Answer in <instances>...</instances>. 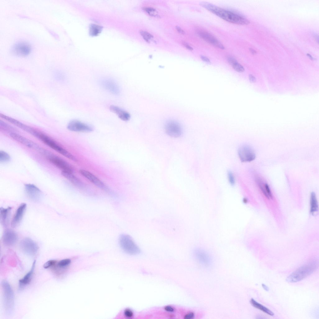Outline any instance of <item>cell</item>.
Returning <instances> with one entry per match:
<instances>
[{"instance_id": "obj_26", "label": "cell", "mask_w": 319, "mask_h": 319, "mask_svg": "<svg viewBox=\"0 0 319 319\" xmlns=\"http://www.w3.org/2000/svg\"><path fill=\"white\" fill-rule=\"evenodd\" d=\"M259 185L260 189L263 193L268 198H272V194L270 188L268 185L267 183H264L260 182V180H258Z\"/></svg>"}, {"instance_id": "obj_40", "label": "cell", "mask_w": 319, "mask_h": 319, "mask_svg": "<svg viewBox=\"0 0 319 319\" xmlns=\"http://www.w3.org/2000/svg\"><path fill=\"white\" fill-rule=\"evenodd\" d=\"M164 309L165 311L170 312H172L174 311V308L171 306L168 305L164 307Z\"/></svg>"}, {"instance_id": "obj_2", "label": "cell", "mask_w": 319, "mask_h": 319, "mask_svg": "<svg viewBox=\"0 0 319 319\" xmlns=\"http://www.w3.org/2000/svg\"><path fill=\"white\" fill-rule=\"evenodd\" d=\"M318 261H310L300 267L288 276L286 279L287 282L294 283L299 282L313 273L317 269Z\"/></svg>"}, {"instance_id": "obj_45", "label": "cell", "mask_w": 319, "mask_h": 319, "mask_svg": "<svg viewBox=\"0 0 319 319\" xmlns=\"http://www.w3.org/2000/svg\"><path fill=\"white\" fill-rule=\"evenodd\" d=\"M262 286L263 289L266 291H268L269 290V288L264 283L262 284Z\"/></svg>"}, {"instance_id": "obj_22", "label": "cell", "mask_w": 319, "mask_h": 319, "mask_svg": "<svg viewBox=\"0 0 319 319\" xmlns=\"http://www.w3.org/2000/svg\"><path fill=\"white\" fill-rule=\"evenodd\" d=\"M110 110L112 112L116 114L118 117L122 121H128L130 118L129 113L120 107L114 105L110 107Z\"/></svg>"}, {"instance_id": "obj_23", "label": "cell", "mask_w": 319, "mask_h": 319, "mask_svg": "<svg viewBox=\"0 0 319 319\" xmlns=\"http://www.w3.org/2000/svg\"><path fill=\"white\" fill-rule=\"evenodd\" d=\"M61 174L71 183L77 187L81 188H83L84 183L78 178L74 176L73 173L65 171H62Z\"/></svg>"}, {"instance_id": "obj_24", "label": "cell", "mask_w": 319, "mask_h": 319, "mask_svg": "<svg viewBox=\"0 0 319 319\" xmlns=\"http://www.w3.org/2000/svg\"><path fill=\"white\" fill-rule=\"evenodd\" d=\"M11 209L10 207L6 208H0V221L1 223L4 226H6L8 222Z\"/></svg>"}, {"instance_id": "obj_15", "label": "cell", "mask_w": 319, "mask_h": 319, "mask_svg": "<svg viewBox=\"0 0 319 319\" xmlns=\"http://www.w3.org/2000/svg\"><path fill=\"white\" fill-rule=\"evenodd\" d=\"M25 189L27 196L31 200L38 201L40 199L42 196L41 192L34 184L30 183L25 184Z\"/></svg>"}, {"instance_id": "obj_34", "label": "cell", "mask_w": 319, "mask_h": 319, "mask_svg": "<svg viewBox=\"0 0 319 319\" xmlns=\"http://www.w3.org/2000/svg\"><path fill=\"white\" fill-rule=\"evenodd\" d=\"M232 66L234 69L237 72H242L245 70L244 67L237 62L233 64Z\"/></svg>"}, {"instance_id": "obj_9", "label": "cell", "mask_w": 319, "mask_h": 319, "mask_svg": "<svg viewBox=\"0 0 319 319\" xmlns=\"http://www.w3.org/2000/svg\"><path fill=\"white\" fill-rule=\"evenodd\" d=\"M238 154L240 160L242 162H251L254 160L256 157L254 150L247 145L241 146L239 149Z\"/></svg>"}, {"instance_id": "obj_17", "label": "cell", "mask_w": 319, "mask_h": 319, "mask_svg": "<svg viewBox=\"0 0 319 319\" xmlns=\"http://www.w3.org/2000/svg\"><path fill=\"white\" fill-rule=\"evenodd\" d=\"M100 84L103 88L113 94L118 95L120 93V90L118 85L112 79H104L101 81Z\"/></svg>"}, {"instance_id": "obj_29", "label": "cell", "mask_w": 319, "mask_h": 319, "mask_svg": "<svg viewBox=\"0 0 319 319\" xmlns=\"http://www.w3.org/2000/svg\"><path fill=\"white\" fill-rule=\"evenodd\" d=\"M0 126L1 128L9 132L10 133H16V130L14 128L1 120H0Z\"/></svg>"}, {"instance_id": "obj_35", "label": "cell", "mask_w": 319, "mask_h": 319, "mask_svg": "<svg viewBox=\"0 0 319 319\" xmlns=\"http://www.w3.org/2000/svg\"><path fill=\"white\" fill-rule=\"evenodd\" d=\"M140 33L147 42H149L150 40L153 37L151 34L146 31H140Z\"/></svg>"}, {"instance_id": "obj_42", "label": "cell", "mask_w": 319, "mask_h": 319, "mask_svg": "<svg viewBox=\"0 0 319 319\" xmlns=\"http://www.w3.org/2000/svg\"><path fill=\"white\" fill-rule=\"evenodd\" d=\"M182 43L183 45L188 49L190 50H193V48L191 46H190L188 43L185 42H183Z\"/></svg>"}, {"instance_id": "obj_14", "label": "cell", "mask_w": 319, "mask_h": 319, "mask_svg": "<svg viewBox=\"0 0 319 319\" xmlns=\"http://www.w3.org/2000/svg\"><path fill=\"white\" fill-rule=\"evenodd\" d=\"M79 173L90 181L98 188L105 191L109 192L107 186L96 176L90 172L84 169H80Z\"/></svg>"}, {"instance_id": "obj_8", "label": "cell", "mask_w": 319, "mask_h": 319, "mask_svg": "<svg viewBox=\"0 0 319 319\" xmlns=\"http://www.w3.org/2000/svg\"><path fill=\"white\" fill-rule=\"evenodd\" d=\"M20 247L25 254L30 256L35 255L39 250L37 244L33 240L28 238H25L21 240Z\"/></svg>"}, {"instance_id": "obj_44", "label": "cell", "mask_w": 319, "mask_h": 319, "mask_svg": "<svg viewBox=\"0 0 319 319\" xmlns=\"http://www.w3.org/2000/svg\"><path fill=\"white\" fill-rule=\"evenodd\" d=\"M176 28L177 30L179 33L182 34H184L185 33V31L180 27L178 26H176Z\"/></svg>"}, {"instance_id": "obj_43", "label": "cell", "mask_w": 319, "mask_h": 319, "mask_svg": "<svg viewBox=\"0 0 319 319\" xmlns=\"http://www.w3.org/2000/svg\"><path fill=\"white\" fill-rule=\"evenodd\" d=\"M249 79L250 81L252 83H255L256 81V78L252 74L249 75Z\"/></svg>"}, {"instance_id": "obj_10", "label": "cell", "mask_w": 319, "mask_h": 319, "mask_svg": "<svg viewBox=\"0 0 319 319\" xmlns=\"http://www.w3.org/2000/svg\"><path fill=\"white\" fill-rule=\"evenodd\" d=\"M9 135L11 138L16 141L29 148L38 151L40 153H42L44 149L37 144L17 133H9Z\"/></svg>"}, {"instance_id": "obj_4", "label": "cell", "mask_w": 319, "mask_h": 319, "mask_svg": "<svg viewBox=\"0 0 319 319\" xmlns=\"http://www.w3.org/2000/svg\"><path fill=\"white\" fill-rule=\"evenodd\" d=\"M119 242L121 249L126 253L135 255L140 254V250L129 235L123 234L119 238Z\"/></svg>"}, {"instance_id": "obj_33", "label": "cell", "mask_w": 319, "mask_h": 319, "mask_svg": "<svg viewBox=\"0 0 319 319\" xmlns=\"http://www.w3.org/2000/svg\"><path fill=\"white\" fill-rule=\"evenodd\" d=\"M123 316L126 318H130L133 317L134 313L130 308H126L122 312Z\"/></svg>"}, {"instance_id": "obj_6", "label": "cell", "mask_w": 319, "mask_h": 319, "mask_svg": "<svg viewBox=\"0 0 319 319\" xmlns=\"http://www.w3.org/2000/svg\"><path fill=\"white\" fill-rule=\"evenodd\" d=\"M43 155L51 163L62 169V171L73 173L74 172V169L72 165L62 158L53 154L48 150H45Z\"/></svg>"}, {"instance_id": "obj_46", "label": "cell", "mask_w": 319, "mask_h": 319, "mask_svg": "<svg viewBox=\"0 0 319 319\" xmlns=\"http://www.w3.org/2000/svg\"><path fill=\"white\" fill-rule=\"evenodd\" d=\"M249 50H250V52L252 54H256V51L254 50L252 48H250Z\"/></svg>"}, {"instance_id": "obj_47", "label": "cell", "mask_w": 319, "mask_h": 319, "mask_svg": "<svg viewBox=\"0 0 319 319\" xmlns=\"http://www.w3.org/2000/svg\"><path fill=\"white\" fill-rule=\"evenodd\" d=\"M307 55L311 59L313 60L314 59L309 54H307Z\"/></svg>"}, {"instance_id": "obj_11", "label": "cell", "mask_w": 319, "mask_h": 319, "mask_svg": "<svg viewBox=\"0 0 319 319\" xmlns=\"http://www.w3.org/2000/svg\"><path fill=\"white\" fill-rule=\"evenodd\" d=\"M165 131L168 135L173 137H179L182 133V129L180 124L177 121L170 120L165 125Z\"/></svg>"}, {"instance_id": "obj_41", "label": "cell", "mask_w": 319, "mask_h": 319, "mask_svg": "<svg viewBox=\"0 0 319 319\" xmlns=\"http://www.w3.org/2000/svg\"><path fill=\"white\" fill-rule=\"evenodd\" d=\"M200 58L203 61H204V62H206V63H208V64H210L211 63V61H210V60L207 57L205 56H203V55H201L200 56Z\"/></svg>"}, {"instance_id": "obj_28", "label": "cell", "mask_w": 319, "mask_h": 319, "mask_svg": "<svg viewBox=\"0 0 319 319\" xmlns=\"http://www.w3.org/2000/svg\"><path fill=\"white\" fill-rule=\"evenodd\" d=\"M311 211L314 212L316 211L318 209V205L316 197L314 193H312L311 197Z\"/></svg>"}, {"instance_id": "obj_16", "label": "cell", "mask_w": 319, "mask_h": 319, "mask_svg": "<svg viewBox=\"0 0 319 319\" xmlns=\"http://www.w3.org/2000/svg\"><path fill=\"white\" fill-rule=\"evenodd\" d=\"M1 117L27 132L36 136L38 131L10 117L0 114Z\"/></svg>"}, {"instance_id": "obj_1", "label": "cell", "mask_w": 319, "mask_h": 319, "mask_svg": "<svg viewBox=\"0 0 319 319\" xmlns=\"http://www.w3.org/2000/svg\"><path fill=\"white\" fill-rule=\"evenodd\" d=\"M199 5L222 19L231 23L241 25H247L249 21L246 18L210 3L202 2Z\"/></svg>"}, {"instance_id": "obj_32", "label": "cell", "mask_w": 319, "mask_h": 319, "mask_svg": "<svg viewBox=\"0 0 319 319\" xmlns=\"http://www.w3.org/2000/svg\"><path fill=\"white\" fill-rule=\"evenodd\" d=\"M144 10L148 13L150 15L157 17H159L157 13L156 10L153 8L151 7H145L144 8Z\"/></svg>"}, {"instance_id": "obj_27", "label": "cell", "mask_w": 319, "mask_h": 319, "mask_svg": "<svg viewBox=\"0 0 319 319\" xmlns=\"http://www.w3.org/2000/svg\"><path fill=\"white\" fill-rule=\"evenodd\" d=\"M102 27L97 25L91 24L89 28V33L91 36H96L101 33Z\"/></svg>"}, {"instance_id": "obj_18", "label": "cell", "mask_w": 319, "mask_h": 319, "mask_svg": "<svg viewBox=\"0 0 319 319\" xmlns=\"http://www.w3.org/2000/svg\"><path fill=\"white\" fill-rule=\"evenodd\" d=\"M197 33L201 38L208 43L220 49L223 50L225 49L223 45L209 33L203 31H199Z\"/></svg>"}, {"instance_id": "obj_7", "label": "cell", "mask_w": 319, "mask_h": 319, "mask_svg": "<svg viewBox=\"0 0 319 319\" xmlns=\"http://www.w3.org/2000/svg\"><path fill=\"white\" fill-rule=\"evenodd\" d=\"M31 46L28 42L20 40L16 42L11 47V53L18 57H25L28 55L31 50Z\"/></svg>"}, {"instance_id": "obj_20", "label": "cell", "mask_w": 319, "mask_h": 319, "mask_svg": "<svg viewBox=\"0 0 319 319\" xmlns=\"http://www.w3.org/2000/svg\"><path fill=\"white\" fill-rule=\"evenodd\" d=\"M36 260H34L30 270L19 281L18 289L20 290L23 289L30 283L35 270Z\"/></svg>"}, {"instance_id": "obj_21", "label": "cell", "mask_w": 319, "mask_h": 319, "mask_svg": "<svg viewBox=\"0 0 319 319\" xmlns=\"http://www.w3.org/2000/svg\"><path fill=\"white\" fill-rule=\"evenodd\" d=\"M26 207V204L22 203L18 208L11 221L12 227H15L19 224L22 219Z\"/></svg>"}, {"instance_id": "obj_12", "label": "cell", "mask_w": 319, "mask_h": 319, "mask_svg": "<svg viewBox=\"0 0 319 319\" xmlns=\"http://www.w3.org/2000/svg\"><path fill=\"white\" fill-rule=\"evenodd\" d=\"M69 131L75 132H90L93 131L90 126L77 120L70 121L67 126Z\"/></svg>"}, {"instance_id": "obj_38", "label": "cell", "mask_w": 319, "mask_h": 319, "mask_svg": "<svg viewBox=\"0 0 319 319\" xmlns=\"http://www.w3.org/2000/svg\"><path fill=\"white\" fill-rule=\"evenodd\" d=\"M194 317V313L192 312H189L185 315L184 316L185 319H192Z\"/></svg>"}, {"instance_id": "obj_31", "label": "cell", "mask_w": 319, "mask_h": 319, "mask_svg": "<svg viewBox=\"0 0 319 319\" xmlns=\"http://www.w3.org/2000/svg\"><path fill=\"white\" fill-rule=\"evenodd\" d=\"M10 159V157L9 155L4 151H0V162L1 163H5L8 162Z\"/></svg>"}, {"instance_id": "obj_3", "label": "cell", "mask_w": 319, "mask_h": 319, "mask_svg": "<svg viewBox=\"0 0 319 319\" xmlns=\"http://www.w3.org/2000/svg\"><path fill=\"white\" fill-rule=\"evenodd\" d=\"M2 289L3 305L5 311L11 314L14 309L15 297L13 289L9 283L4 280L1 283Z\"/></svg>"}, {"instance_id": "obj_39", "label": "cell", "mask_w": 319, "mask_h": 319, "mask_svg": "<svg viewBox=\"0 0 319 319\" xmlns=\"http://www.w3.org/2000/svg\"><path fill=\"white\" fill-rule=\"evenodd\" d=\"M227 60L228 63L231 65L234 63L237 62L234 58L231 56H228L227 57Z\"/></svg>"}, {"instance_id": "obj_30", "label": "cell", "mask_w": 319, "mask_h": 319, "mask_svg": "<svg viewBox=\"0 0 319 319\" xmlns=\"http://www.w3.org/2000/svg\"><path fill=\"white\" fill-rule=\"evenodd\" d=\"M71 262V261L70 259H64L59 261L57 264V265L60 268H65L70 264Z\"/></svg>"}, {"instance_id": "obj_19", "label": "cell", "mask_w": 319, "mask_h": 319, "mask_svg": "<svg viewBox=\"0 0 319 319\" xmlns=\"http://www.w3.org/2000/svg\"><path fill=\"white\" fill-rule=\"evenodd\" d=\"M17 239V235L14 231L11 229H7L3 233L2 241L4 245L10 246L15 244Z\"/></svg>"}, {"instance_id": "obj_25", "label": "cell", "mask_w": 319, "mask_h": 319, "mask_svg": "<svg viewBox=\"0 0 319 319\" xmlns=\"http://www.w3.org/2000/svg\"><path fill=\"white\" fill-rule=\"evenodd\" d=\"M250 302L252 306L264 312L270 316H272L274 315V313L272 311L268 308L258 302L254 299L251 298V299Z\"/></svg>"}, {"instance_id": "obj_36", "label": "cell", "mask_w": 319, "mask_h": 319, "mask_svg": "<svg viewBox=\"0 0 319 319\" xmlns=\"http://www.w3.org/2000/svg\"><path fill=\"white\" fill-rule=\"evenodd\" d=\"M56 261L54 260H50L45 262L43 265V267L45 269L48 268L55 265Z\"/></svg>"}, {"instance_id": "obj_13", "label": "cell", "mask_w": 319, "mask_h": 319, "mask_svg": "<svg viewBox=\"0 0 319 319\" xmlns=\"http://www.w3.org/2000/svg\"><path fill=\"white\" fill-rule=\"evenodd\" d=\"M193 253L195 259L200 264L206 267L211 264L212 258L205 250L201 249H196L194 250Z\"/></svg>"}, {"instance_id": "obj_5", "label": "cell", "mask_w": 319, "mask_h": 319, "mask_svg": "<svg viewBox=\"0 0 319 319\" xmlns=\"http://www.w3.org/2000/svg\"><path fill=\"white\" fill-rule=\"evenodd\" d=\"M37 138L40 139L48 146L66 157L75 162L78 161L75 156L60 146L47 136L40 132Z\"/></svg>"}, {"instance_id": "obj_37", "label": "cell", "mask_w": 319, "mask_h": 319, "mask_svg": "<svg viewBox=\"0 0 319 319\" xmlns=\"http://www.w3.org/2000/svg\"><path fill=\"white\" fill-rule=\"evenodd\" d=\"M227 175L230 183L231 185H234L235 183V179L233 173L231 171H228L227 173Z\"/></svg>"}]
</instances>
